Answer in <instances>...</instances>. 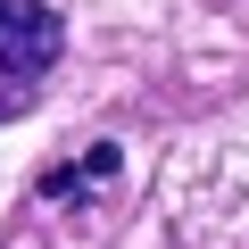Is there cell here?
<instances>
[{
  "instance_id": "1",
  "label": "cell",
  "mask_w": 249,
  "mask_h": 249,
  "mask_svg": "<svg viewBox=\"0 0 249 249\" xmlns=\"http://www.w3.org/2000/svg\"><path fill=\"white\" fill-rule=\"evenodd\" d=\"M67 50V25L50 0H0V75H42L58 67Z\"/></svg>"
},
{
  "instance_id": "2",
  "label": "cell",
  "mask_w": 249,
  "mask_h": 249,
  "mask_svg": "<svg viewBox=\"0 0 249 249\" xmlns=\"http://www.w3.org/2000/svg\"><path fill=\"white\" fill-rule=\"evenodd\" d=\"M116 166H124V150H116V142H83V158H67V166H50V175H42V199L108 191V183H116Z\"/></svg>"
}]
</instances>
